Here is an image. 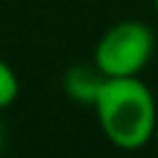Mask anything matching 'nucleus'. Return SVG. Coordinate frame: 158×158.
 Segmentation results:
<instances>
[{"label":"nucleus","instance_id":"1","mask_svg":"<svg viewBox=\"0 0 158 158\" xmlns=\"http://www.w3.org/2000/svg\"><path fill=\"white\" fill-rule=\"evenodd\" d=\"M91 109L104 138L118 151H141L153 141L158 104L143 79L106 77Z\"/></svg>","mask_w":158,"mask_h":158},{"label":"nucleus","instance_id":"2","mask_svg":"<svg viewBox=\"0 0 158 158\" xmlns=\"http://www.w3.org/2000/svg\"><path fill=\"white\" fill-rule=\"evenodd\" d=\"M156 52V35L141 20L111 25L94 47V64L104 77H138Z\"/></svg>","mask_w":158,"mask_h":158},{"label":"nucleus","instance_id":"3","mask_svg":"<svg viewBox=\"0 0 158 158\" xmlns=\"http://www.w3.org/2000/svg\"><path fill=\"white\" fill-rule=\"evenodd\" d=\"M104 74L99 72V67L91 62V64H74L64 72L62 77V89L64 94L77 101V104H84V106H91L101 84H104Z\"/></svg>","mask_w":158,"mask_h":158},{"label":"nucleus","instance_id":"4","mask_svg":"<svg viewBox=\"0 0 158 158\" xmlns=\"http://www.w3.org/2000/svg\"><path fill=\"white\" fill-rule=\"evenodd\" d=\"M17 94H20V79H17L15 69L0 57V111L12 106Z\"/></svg>","mask_w":158,"mask_h":158},{"label":"nucleus","instance_id":"5","mask_svg":"<svg viewBox=\"0 0 158 158\" xmlns=\"http://www.w3.org/2000/svg\"><path fill=\"white\" fill-rule=\"evenodd\" d=\"M2 146H5V126L0 121V151H2Z\"/></svg>","mask_w":158,"mask_h":158},{"label":"nucleus","instance_id":"6","mask_svg":"<svg viewBox=\"0 0 158 158\" xmlns=\"http://www.w3.org/2000/svg\"><path fill=\"white\" fill-rule=\"evenodd\" d=\"M153 143H156V148H158V123H156V131H153Z\"/></svg>","mask_w":158,"mask_h":158},{"label":"nucleus","instance_id":"7","mask_svg":"<svg viewBox=\"0 0 158 158\" xmlns=\"http://www.w3.org/2000/svg\"><path fill=\"white\" fill-rule=\"evenodd\" d=\"M153 10H156V15H158V0H153Z\"/></svg>","mask_w":158,"mask_h":158}]
</instances>
